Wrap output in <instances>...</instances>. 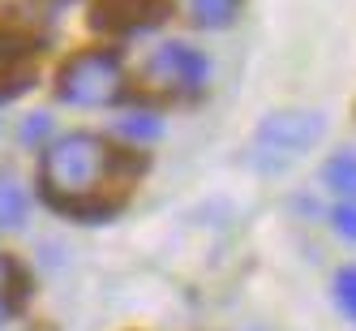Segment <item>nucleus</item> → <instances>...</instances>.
<instances>
[{
    "label": "nucleus",
    "instance_id": "1",
    "mask_svg": "<svg viewBox=\"0 0 356 331\" xmlns=\"http://www.w3.org/2000/svg\"><path fill=\"white\" fill-rule=\"evenodd\" d=\"M120 185V155L99 134H60L43 146L39 190L69 215H108V190Z\"/></svg>",
    "mask_w": 356,
    "mask_h": 331
},
{
    "label": "nucleus",
    "instance_id": "2",
    "mask_svg": "<svg viewBox=\"0 0 356 331\" xmlns=\"http://www.w3.org/2000/svg\"><path fill=\"white\" fill-rule=\"evenodd\" d=\"M326 134V121L322 112L309 108H284V112H270L258 134H253L249 146V164L262 168V172H284L288 164H296L305 151H314Z\"/></svg>",
    "mask_w": 356,
    "mask_h": 331
},
{
    "label": "nucleus",
    "instance_id": "3",
    "mask_svg": "<svg viewBox=\"0 0 356 331\" xmlns=\"http://www.w3.org/2000/svg\"><path fill=\"white\" fill-rule=\"evenodd\" d=\"M56 95L69 108H112L124 95V65L116 52L108 47H90V52H78L73 61L60 65L56 73Z\"/></svg>",
    "mask_w": 356,
    "mask_h": 331
},
{
    "label": "nucleus",
    "instance_id": "4",
    "mask_svg": "<svg viewBox=\"0 0 356 331\" xmlns=\"http://www.w3.org/2000/svg\"><path fill=\"white\" fill-rule=\"evenodd\" d=\"M142 86L150 95L176 99V104H193L211 86V61L193 43H181V39L159 43L142 65Z\"/></svg>",
    "mask_w": 356,
    "mask_h": 331
},
{
    "label": "nucleus",
    "instance_id": "5",
    "mask_svg": "<svg viewBox=\"0 0 356 331\" xmlns=\"http://www.w3.org/2000/svg\"><path fill=\"white\" fill-rule=\"evenodd\" d=\"M168 17L163 0H95V26L112 35H142Z\"/></svg>",
    "mask_w": 356,
    "mask_h": 331
},
{
    "label": "nucleus",
    "instance_id": "6",
    "mask_svg": "<svg viewBox=\"0 0 356 331\" xmlns=\"http://www.w3.org/2000/svg\"><path fill=\"white\" fill-rule=\"evenodd\" d=\"M159 134H163V121H159V112H150V108H129V112L116 116V138L134 142V146H150Z\"/></svg>",
    "mask_w": 356,
    "mask_h": 331
},
{
    "label": "nucleus",
    "instance_id": "7",
    "mask_svg": "<svg viewBox=\"0 0 356 331\" xmlns=\"http://www.w3.org/2000/svg\"><path fill=\"white\" fill-rule=\"evenodd\" d=\"M322 181L339 202H356V151H335L322 168Z\"/></svg>",
    "mask_w": 356,
    "mask_h": 331
},
{
    "label": "nucleus",
    "instance_id": "8",
    "mask_svg": "<svg viewBox=\"0 0 356 331\" xmlns=\"http://www.w3.org/2000/svg\"><path fill=\"white\" fill-rule=\"evenodd\" d=\"M22 297H26V275L9 254H0V327L22 310Z\"/></svg>",
    "mask_w": 356,
    "mask_h": 331
},
{
    "label": "nucleus",
    "instance_id": "9",
    "mask_svg": "<svg viewBox=\"0 0 356 331\" xmlns=\"http://www.w3.org/2000/svg\"><path fill=\"white\" fill-rule=\"evenodd\" d=\"M245 0H189V17L202 31H227L241 17Z\"/></svg>",
    "mask_w": 356,
    "mask_h": 331
},
{
    "label": "nucleus",
    "instance_id": "10",
    "mask_svg": "<svg viewBox=\"0 0 356 331\" xmlns=\"http://www.w3.org/2000/svg\"><path fill=\"white\" fill-rule=\"evenodd\" d=\"M26 211H31L26 190H22L13 176H0V228H22Z\"/></svg>",
    "mask_w": 356,
    "mask_h": 331
},
{
    "label": "nucleus",
    "instance_id": "11",
    "mask_svg": "<svg viewBox=\"0 0 356 331\" xmlns=\"http://www.w3.org/2000/svg\"><path fill=\"white\" fill-rule=\"evenodd\" d=\"M330 293H335V305H339V314L356 323V263L335 271V284H330Z\"/></svg>",
    "mask_w": 356,
    "mask_h": 331
},
{
    "label": "nucleus",
    "instance_id": "12",
    "mask_svg": "<svg viewBox=\"0 0 356 331\" xmlns=\"http://www.w3.org/2000/svg\"><path fill=\"white\" fill-rule=\"evenodd\" d=\"M330 228H335V237L356 241V202H339V207L330 211Z\"/></svg>",
    "mask_w": 356,
    "mask_h": 331
},
{
    "label": "nucleus",
    "instance_id": "13",
    "mask_svg": "<svg viewBox=\"0 0 356 331\" xmlns=\"http://www.w3.org/2000/svg\"><path fill=\"white\" fill-rule=\"evenodd\" d=\"M47 138H52V116H47V112L26 116V125H22V142H26V146H39V142H47Z\"/></svg>",
    "mask_w": 356,
    "mask_h": 331
}]
</instances>
